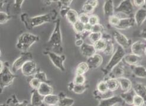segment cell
I'll return each mask as SVG.
<instances>
[{"label": "cell", "instance_id": "6f0895ef", "mask_svg": "<svg viewBox=\"0 0 146 106\" xmlns=\"http://www.w3.org/2000/svg\"><path fill=\"white\" fill-rule=\"evenodd\" d=\"M145 54L146 55V50H145Z\"/></svg>", "mask_w": 146, "mask_h": 106}, {"label": "cell", "instance_id": "d590c367", "mask_svg": "<svg viewBox=\"0 0 146 106\" xmlns=\"http://www.w3.org/2000/svg\"><path fill=\"white\" fill-rule=\"evenodd\" d=\"M88 38L94 44L102 38V33H101V32H91L88 36Z\"/></svg>", "mask_w": 146, "mask_h": 106}, {"label": "cell", "instance_id": "ba28073f", "mask_svg": "<svg viewBox=\"0 0 146 106\" xmlns=\"http://www.w3.org/2000/svg\"><path fill=\"white\" fill-rule=\"evenodd\" d=\"M134 9L132 1L129 0H125L121 2L116 8H115V13H121L128 16H130Z\"/></svg>", "mask_w": 146, "mask_h": 106}, {"label": "cell", "instance_id": "680465c9", "mask_svg": "<svg viewBox=\"0 0 146 106\" xmlns=\"http://www.w3.org/2000/svg\"><path fill=\"white\" fill-rule=\"evenodd\" d=\"M133 106H137V105H133Z\"/></svg>", "mask_w": 146, "mask_h": 106}, {"label": "cell", "instance_id": "7a4b0ae2", "mask_svg": "<svg viewBox=\"0 0 146 106\" xmlns=\"http://www.w3.org/2000/svg\"><path fill=\"white\" fill-rule=\"evenodd\" d=\"M48 44H49L53 50L57 53L61 54L62 53V36L60 29V20H56L54 23V27L52 33L48 39Z\"/></svg>", "mask_w": 146, "mask_h": 106}, {"label": "cell", "instance_id": "ffe728a7", "mask_svg": "<svg viewBox=\"0 0 146 106\" xmlns=\"http://www.w3.org/2000/svg\"><path fill=\"white\" fill-rule=\"evenodd\" d=\"M110 78H118L123 77L124 74V68L123 65L119 63L117 66L113 68L110 72Z\"/></svg>", "mask_w": 146, "mask_h": 106}, {"label": "cell", "instance_id": "74e56055", "mask_svg": "<svg viewBox=\"0 0 146 106\" xmlns=\"http://www.w3.org/2000/svg\"><path fill=\"white\" fill-rule=\"evenodd\" d=\"M34 77L38 79L42 83H48V79L46 74L43 71L38 70V71L36 73V74L34 76Z\"/></svg>", "mask_w": 146, "mask_h": 106}, {"label": "cell", "instance_id": "1f68e13d", "mask_svg": "<svg viewBox=\"0 0 146 106\" xmlns=\"http://www.w3.org/2000/svg\"><path fill=\"white\" fill-rule=\"evenodd\" d=\"M75 103V100L72 98L64 96L60 98L58 104V106H72Z\"/></svg>", "mask_w": 146, "mask_h": 106}, {"label": "cell", "instance_id": "836d02e7", "mask_svg": "<svg viewBox=\"0 0 146 106\" xmlns=\"http://www.w3.org/2000/svg\"><path fill=\"white\" fill-rule=\"evenodd\" d=\"M106 45H107V41L104 38L101 39L100 40L98 41L93 44L95 50L96 51H99V52H101V51L103 52L105 47H106Z\"/></svg>", "mask_w": 146, "mask_h": 106}, {"label": "cell", "instance_id": "4316f807", "mask_svg": "<svg viewBox=\"0 0 146 106\" xmlns=\"http://www.w3.org/2000/svg\"><path fill=\"white\" fill-rule=\"evenodd\" d=\"M105 83L107 84L109 91L112 92L117 90L119 87V82L117 78H110L105 81Z\"/></svg>", "mask_w": 146, "mask_h": 106}, {"label": "cell", "instance_id": "5b68a950", "mask_svg": "<svg viewBox=\"0 0 146 106\" xmlns=\"http://www.w3.org/2000/svg\"><path fill=\"white\" fill-rule=\"evenodd\" d=\"M125 55V50L123 48L118 45L113 53L111 55V58L107 66L105 67V70L107 72H110L113 68L119 63H121L123 59H124V56Z\"/></svg>", "mask_w": 146, "mask_h": 106}, {"label": "cell", "instance_id": "9f6ffc18", "mask_svg": "<svg viewBox=\"0 0 146 106\" xmlns=\"http://www.w3.org/2000/svg\"><path fill=\"white\" fill-rule=\"evenodd\" d=\"M47 106H58V104H56V105H47Z\"/></svg>", "mask_w": 146, "mask_h": 106}, {"label": "cell", "instance_id": "4dcf8cb0", "mask_svg": "<svg viewBox=\"0 0 146 106\" xmlns=\"http://www.w3.org/2000/svg\"><path fill=\"white\" fill-rule=\"evenodd\" d=\"M135 94V93L134 90L133 92H131L130 90L129 92L122 93L120 95V97L123 100L125 101L127 104H133V99Z\"/></svg>", "mask_w": 146, "mask_h": 106}, {"label": "cell", "instance_id": "2e32d148", "mask_svg": "<svg viewBox=\"0 0 146 106\" xmlns=\"http://www.w3.org/2000/svg\"><path fill=\"white\" fill-rule=\"evenodd\" d=\"M134 20L137 26H141L146 20V9L141 8L138 10L134 15Z\"/></svg>", "mask_w": 146, "mask_h": 106}, {"label": "cell", "instance_id": "7bdbcfd3", "mask_svg": "<svg viewBox=\"0 0 146 106\" xmlns=\"http://www.w3.org/2000/svg\"><path fill=\"white\" fill-rule=\"evenodd\" d=\"M90 15H89V14H87L84 13H80V14H79L78 20L84 24H86L89 23V20H90Z\"/></svg>", "mask_w": 146, "mask_h": 106}, {"label": "cell", "instance_id": "83f0119b", "mask_svg": "<svg viewBox=\"0 0 146 106\" xmlns=\"http://www.w3.org/2000/svg\"><path fill=\"white\" fill-rule=\"evenodd\" d=\"M7 106H27L28 102L26 100H24L22 102L18 101L17 97L15 95H13L11 98L7 100Z\"/></svg>", "mask_w": 146, "mask_h": 106}, {"label": "cell", "instance_id": "7402d4cb", "mask_svg": "<svg viewBox=\"0 0 146 106\" xmlns=\"http://www.w3.org/2000/svg\"><path fill=\"white\" fill-rule=\"evenodd\" d=\"M123 99L121 97L112 96L111 97L108 98V99L102 100L100 101V104L98 106H112L117 103L121 102Z\"/></svg>", "mask_w": 146, "mask_h": 106}, {"label": "cell", "instance_id": "d6a6232c", "mask_svg": "<svg viewBox=\"0 0 146 106\" xmlns=\"http://www.w3.org/2000/svg\"><path fill=\"white\" fill-rule=\"evenodd\" d=\"M106 41H107V45L104 49L103 53H104V54H105L107 55H112L115 52L113 43H112L111 39L107 40Z\"/></svg>", "mask_w": 146, "mask_h": 106}, {"label": "cell", "instance_id": "b9f144b4", "mask_svg": "<svg viewBox=\"0 0 146 106\" xmlns=\"http://www.w3.org/2000/svg\"><path fill=\"white\" fill-rule=\"evenodd\" d=\"M144 104V100L143 98L139 95L135 94L133 99V105L137 106H143Z\"/></svg>", "mask_w": 146, "mask_h": 106}, {"label": "cell", "instance_id": "c3c4849f", "mask_svg": "<svg viewBox=\"0 0 146 106\" xmlns=\"http://www.w3.org/2000/svg\"><path fill=\"white\" fill-rule=\"evenodd\" d=\"M104 31V27L102 25V24L99 23L92 26L91 32H101V33H103Z\"/></svg>", "mask_w": 146, "mask_h": 106}, {"label": "cell", "instance_id": "ab89813d", "mask_svg": "<svg viewBox=\"0 0 146 106\" xmlns=\"http://www.w3.org/2000/svg\"><path fill=\"white\" fill-rule=\"evenodd\" d=\"M42 82L40 81L38 79H37L36 77H33V78H31L29 84L30 87L33 88V90H38V88H39L40 84H41Z\"/></svg>", "mask_w": 146, "mask_h": 106}, {"label": "cell", "instance_id": "d6986e66", "mask_svg": "<svg viewBox=\"0 0 146 106\" xmlns=\"http://www.w3.org/2000/svg\"><path fill=\"white\" fill-rule=\"evenodd\" d=\"M117 79L118 80L119 87L123 93H126L131 90L132 88V83L128 78L122 77Z\"/></svg>", "mask_w": 146, "mask_h": 106}, {"label": "cell", "instance_id": "f5cc1de1", "mask_svg": "<svg viewBox=\"0 0 146 106\" xmlns=\"http://www.w3.org/2000/svg\"><path fill=\"white\" fill-rule=\"evenodd\" d=\"M86 3H88L89 4H90L94 8L96 7L97 5H98V1H96V0H88V1H86Z\"/></svg>", "mask_w": 146, "mask_h": 106}, {"label": "cell", "instance_id": "e0dca14e", "mask_svg": "<svg viewBox=\"0 0 146 106\" xmlns=\"http://www.w3.org/2000/svg\"><path fill=\"white\" fill-rule=\"evenodd\" d=\"M104 14L106 17H110L115 13V8L113 5V2L111 0L105 1L103 5Z\"/></svg>", "mask_w": 146, "mask_h": 106}, {"label": "cell", "instance_id": "7c38bea8", "mask_svg": "<svg viewBox=\"0 0 146 106\" xmlns=\"http://www.w3.org/2000/svg\"><path fill=\"white\" fill-rule=\"evenodd\" d=\"M103 62V57L101 55L96 53L94 55L88 58L86 61L90 69L98 68Z\"/></svg>", "mask_w": 146, "mask_h": 106}, {"label": "cell", "instance_id": "5bb4252c", "mask_svg": "<svg viewBox=\"0 0 146 106\" xmlns=\"http://www.w3.org/2000/svg\"><path fill=\"white\" fill-rule=\"evenodd\" d=\"M80 51L81 54L87 58L90 57L96 53L93 44L92 45L85 43L80 47Z\"/></svg>", "mask_w": 146, "mask_h": 106}, {"label": "cell", "instance_id": "4fadbf2b", "mask_svg": "<svg viewBox=\"0 0 146 106\" xmlns=\"http://www.w3.org/2000/svg\"><path fill=\"white\" fill-rule=\"evenodd\" d=\"M124 61L129 66L132 67L139 66L140 63L142 61L141 57L135 55L134 54H125L124 57Z\"/></svg>", "mask_w": 146, "mask_h": 106}, {"label": "cell", "instance_id": "f907efd6", "mask_svg": "<svg viewBox=\"0 0 146 106\" xmlns=\"http://www.w3.org/2000/svg\"><path fill=\"white\" fill-rule=\"evenodd\" d=\"M70 9V7H64L60 8V14L62 16V18L66 17V16Z\"/></svg>", "mask_w": 146, "mask_h": 106}, {"label": "cell", "instance_id": "ac0fdd59", "mask_svg": "<svg viewBox=\"0 0 146 106\" xmlns=\"http://www.w3.org/2000/svg\"><path fill=\"white\" fill-rule=\"evenodd\" d=\"M135 24L134 18L129 17L120 20L118 25L115 27L118 30H126L131 28Z\"/></svg>", "mask_w": 146, "mask_h": 106}, {"label": "cell", "instance_id": "60d3db41", "mask_svg": "<svg viewBox=\"0 0 146 106\" xmlns=\"http://www.w3.org/2000/svg\"><path fill=\"white\" fill-rule=\"evenodd\" d=\"M11 16L7 13L1 11L0 12V23L1 24H5L11 19Z\"/></svg>", "mask_w": 146, "mask_h": 106}, {"label": "cell", "instance_id": "8d00e7d4", "mask_svg": "<svg viewBox=\"0 0 146 106\" xmlns=\"http://www.w3.org/2000/svg\"><path fill=\"white\" fill-rule=\"evenodd\" d=\"M76 34H81L85 31V24L79 20L72 26Z\"/></svg>", "mask_w": 146, "mask_h": 106}, {"label": "cell", "instance_id": "8992f818", "mask_svg": "<svg viewBox=\"0 0 146 106\" xmlns=\"http://www.w3.org/2000/svg\"><path fill=\"white\" fill-rule=\"evenodd\" d=\"M44 54L49 57L50 61L54 66L61 71H65V67L64 66V62L66 57L63 54H58L50 51H46Z\"/></svg>", "mask_w": 146, "mask_h": 106}, {"label": "cell", "instance_id": "bcb514c9", "mask_svg": "<svg viewBox=\"0 0 146 106\" xmlns=\"http://www.w3.org/2000/svg\"><path fill=\"white\" fill-rule=\"evenodd\" d=\"M100 19L98 16L95 15V14H92L90 16V20H89V23H90L91 26H94L97 24H99L100 22Z\"/></svg>", "mask_w": 146, "mask_h": 106}, {"label": "cell", "instance_id": "484cf974", "mask_svg": "<svg viewBox=\"0 0 146 106\" xmlns=\"http://www.w3.org/2000/svg\"><path fill=\"white\" fill-rule=\"evenodd\" d=\"M66 18L68 21L72 26H73L75 22L78 21L79 14L76 10L70 9L66 16Z\"/></svg>", "mask_w": 146, "mask_h": 106}, {"label": "cell", "instance_id": "816d5d0a", "mask_svg": "<svg viewBox=\"0 0 146 106\" xmlns=\"http://www.w3.org/2000/svg\"><path fill=\"white\" fill-rule=\"evenodd\" d=\"M133 4L135 7L141 9L145 4V1L144 0H134V1H133Z\"/></svg>", "mask_w": 146, "mask_h": 106}, {"label": "cell", "instance_id": "d4e9b609", "mask_svg": "<svg viewBox=\"0 0 146 106\" xmlns=\"http://www.w3.org/2000/svg\"><path fill=\"white\" fill-rule=\"evenodd\" d=\"M60 100L58 95L56 94H49L44 97V103L47 105H56L58 104Z\"/></svg>", "mask_w": 146, "mask_h": 106}, {"label": "cell", "instance_id": "ee69618b", "mask_svg": "<svg viewBox=\"0 0 146 106\" xmlns=\"http://www.w3.org/2000/svg\"><path fill=\"white\" fill-rule=\"evenodd\" d=\"M108 21L111 25L115 28L118 25L120 20L117 17L116 15L113 14V15L111 16L110 17L108 18Z\"/></svg>", "mask_w": 146, "mask_h": 106}, {"label": "cell", "instance_id": "44dd1931", "mask_svg": "<svg viewBox=\"0 0 146 106\" xmlns=\"http://www.w3.org/2000/svg\"><path fill=\"white\" fill-rule=\"evenodd\" d=\"M37 91L42 96L45 97L47 95L53 94V87L48 84V83H42Z\"/></svg>", "mask_w": 146, "mask_h": 106}, {"label": "cell", "instance_id": "681fc988", "mask_svg": "<svg viewBox=\"0 0 146 106\" xmlns=\"http://www.w3.org/2000/svg\"><path fill=\"white\" fill-rule=\"evenodd\" d=\"M73 1L72 0H61V1H58L57 2L58 3V7L60 9L61 7H70Z\"/></svg>", "mask_w": 146, "mask_h": 106}, {"label": "cell", "instance_id": "9a60e30c", "mask_svg": "<svg viewBox=\"0 0 146 106\" xmlns=\"http://www.w3.org/2000/svg\"><path fill=\"white\" fill-rule=\"evenodd\" d=\"M44 97L40 94L37 90H33L31 97V106H42L44 103Z\"/></svg>", "mask_w": 146, "mask_h": 106}, {"label": "cell", "instance_id": "7dc6e473", "mask_svg": "<svg viewBox=\"0 0 146 106\" xmlns=\"http://www.w3.org/2000/svg\"><path fill=\"white\" fill-rule=\"evenodd\" d=\"M24 2V0H15V1H14V3H13L14 9L17 11H21V7Z\"/></svg>", "mask_w": 146, "mask_h": 106}, {"label": "cell", "instance_id": "52a82bcc", "mask_svg": "<svg viewBox=\"0 0 146 106\" xmlns=\"http://www.w3.org/2000/svg\"><path fill=\"white\" fill-rule=\"evenodd\" d=\"M33 54L30 52H23L19 57L16 59L12 64V71L15 73L18 71L19 70L21 69L23 66H24L25 63L27 61L33 60Z\"/></svg>", "mask_w": 146, "mask_h": 106}, {"label": "cell", "instance_id": "f1b7e54d", "mask_svg": "<svg viewBox=\"0 0 146 106\" xmlns=\"http://www.w3.org/2000/svg\"><path fill=\"white\" fill-rule=\"evenodd\" d=\"M90 70L86 62H81L78 64L75 70V75H84Z\"/></svg>", "mask_w": 146, "mask_h": 106}, {"label": "cell", "instance_id": "f35d334b", "mask_svg": "<svg viewBox=\"0 0 146 106\" xmlns=\"http://www.w3.org/2000/svg\"><path fill=\"white\" fill-rule=\"evenodd\" d=\"M86 78L84 75H75L73 80V83L75 85H83L85 84Z\"/></svg>", "mask_w": 146, "mask_h": 106}, {"label": "cell", "instance_id": "cb8c5ba5", "mask_svg": "<svg viewBox=\"0 0 146 106\" xmlns=\"http://www.w3.org/2000/svg\"><path fill=\"white\" fill-rule=\"evenodd\" d=\"M86 86L85 84L83 85H75L73 81L69 83L68 84V89L69 91H72L75 94H81L84 93L86 90Z\"/></svg>", "mask_w": 146, "mask_h": 106}, {"label": "cell", "instance_id": "30bf717a", "mask_svg": "<svg viewBox=\"0 0 146 106\" xmlns=\"http://www.w3.org/2000/svg\"><path fill=\"white\" fill-rule=\"evenodd\" d=\"M113 37L118 45L123 47L124 50L130 46V41L123 33L118 31H113Z\"/></svg>", "mask_w": 146, "mask_h": 106}, {"label": "cell", "instance_id": "277c9868", "mask_svg": "<svg viewBox=\"0 0 146 106\" xmlns=\"http://www.w3.org/2000/svg\"><path fill=\"white\" fill-rule=\"evenodd\" d=\"M15 77L16 76L14 73L11 71L8 65L5 64L4 68L0 71V89L1 94L6 87H9L13 83Z\"/></svg>", "mask_w": 146, "mask_h": 106}, {"label": "cell", "instance_id": "9c48e42d", "mask_svg": "<svg viewBox=\"0 0 146 106\" xmlns=\"http://www.w3.org/2000/svg\"><path fill=\"white\" fill-rule=\"evenodd\" d=\"M21 72L24 76L30 77L35 76L38 71L37 64L33 60L27 61L21 68Z\"/></svg>", "mask_w": 146, "mask_h": 106}, {"label": "cell", "instance_id": "f6af8a7d", "mask_svg": "<svg viewBox=\"0 0 146 106\" xmlns=\"http://www.w3.org/2000/svg\"><path fill=\"white\" fill-rule=\"evenodd\" d=\"M94 9H95L94 7H93L92 5H91L90 4H89L88 3H87L86 2L82 7V10H83L84 13H86L87 14H90L92 13L94 11Z\"/></svg>", "mask_w": 146, "mask_h": 106}, {"label": "cell", "instance_id": "6da1fadb", "mask_svg": "<svg viewBox=\"0 0 146 106\" xmlns=\"http://www.w3.org/2000/svg\"><path fill=\"white\" fill-rule=\"evenodd\" d=\"M57 16H58V13L55 10H53L47 14L35 16L33 17H29L28 14L23 13L21 15L20 18L27 29L31 30L33 28L42 26L46 22L55 21Z\"/></svg>", "mask_w": 146, "mask_h": 106}, {"label": "cell", "instance_id": "8fae6325", "mask_svg": "<svg viewBox=\"0 0 146 106\" xmlns=\"http://www.w3.org/2000/svg\"><path fill=\"white\" fill-rule=\"evenodd\" d=\"M146 50V41L139 40L131 45V53L141 57L145 54Z\"/></svg>", "mask_w": 146, "mask_h": 106}, {"label": "cell", "instance_id": "11a10c76", "mask_svg": "<svg viewBox=\"0 0 146 106\" xmlns=\"http://www.w3.org/2000/svg\"><path fill=\"white\" fill-rule=\"evenodd\" d=\"M92 29V26H91L90 23L85 24V31L91 32Z\"/></svg>", "mask_w": 146, "mask_h": 106}, {"label": "cell", "instance_id": "db71d44e", "mask_svg": "<svg viewBox=\"0 0 146 106\" xmlns=\"http://www.w3.org/2000/svg\"><path fill=\"white\" fill-rule=\"evenodd\" d=\"M84 44V40H82V39H77L75 41V45L77 47H80Z\"/></svg>", "mask_w": 146, "mask_h": 106}, {"label": "cell", "instance_id": "f546056e", "mask_svg": "<svg viewBox=\"0 0 146 106\" xmlns=\"http://www.w3.org/2000/svg\"><path fill=\"white\" fill-rule=\"evenodd\" d=\"M133 72L134 74L140 78H146V68L141 66H137L133 67Z\"/></svg>", "mask_w": 146, "mask_h": 106}, {"label": "cell", "instance_id": "3957f363", "mask_svg": "<svg viewBox=\"0 0 146 106\" xmlns=\"http://www.w3.org/2000/svg\"><path fill=\"white\" fill-rule=\"evenodd\" d=\"M40 38L38 36L30 32H24L21 34L17 39L16 47L23 52H27L35 43L38 41Z\"/></svg>", "mask_w": 146, "mask_h": 106}, {"label": "cell", "instance_id": "e575fe53", "mask_svg": "<svg viewBox=\"0 0 146 106\" xmlns=\"http://www.w3.org/2000/svg\"><path fill=\"white\" fill-rule=\"evenodd\" d=\"M96 89L97 92L102 94H106L110 92L107 87V84L105 83V81H102L101 82H100L98 84V85H97Z\"/></svg>", "mask_w": 146, "mask_h": 106}, {"label": "cell", "instance_id": "603a6c76", "mask_svg": "<svg viewBox=\"0 0 146 106\" xmlns=\"http://www.w3.org/2000/svg\"><path fill=\"white\" fill-rule=\"evenodd\" d=\"M133 90L135 94L139 95L143 98L146 104V87L142 83H137L134 86Z\"/></svg>", "mask_w": 146, "mask_h": 106}]
</instances>
